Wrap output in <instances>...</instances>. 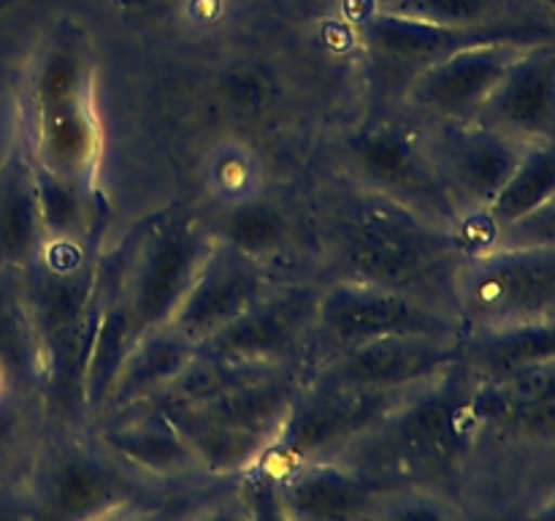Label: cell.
Here are the masks:
<instances>
[{
  "instance_id": "1",
  "label": "cell",
  "mask_w": 555,
  "mask_h": 521,
  "mask_svg": "<svg viewBox=\"0 0 555 521\" xmlns=\"http://www.w3.org/2000/svg\"><path fill=\"white\" fill-rule=\"evenodd\" d=\"M325 247L334 282L390 288L455 315L453 280L464 255L453 228L412 206L363 185L341 190L325 209Z\"/></svg>"
},
{
  "instance_id": "2",
  "label": "cell",
  "mask_w": 555,
  "mask_h": 521,
  "mask_svg": "<svg viewBox=\"0 0 555 521\" xmlns=\"http://www.w3.org/2000/svg\"><path fill=\"white\" fill-rule=\"evenodd\" d=\"M103 239H47L20 271L41 351V418L49 432L87 429L85 367Z\"/></svg>"
},
{
  "instance_id": "3",
  "label": "cell",
  "mask_w": 555,
  "mask_h": 521,
  "mask_svg": "<svg viewBox=\"0 0 555 521\" xmlns=\"http://www.w3.org/2000/svg\"><path fill=\"white\" fill-rule=\"evenodd\" d=\"M22 144L36 166L98 190L103 125L95 96V52L70 16L54 22L22 76Z\"/></svg>"
},
{
  "instance_id": "4",
  "label": "cell",
  "mask_w": 555,
  "mask_h": 521,
  "mask_svg": "<svg viewBox=\"0 0 555 521\" xmlns=\"http://www.w3.org/2000/svg\"><path fill=\"white\" fill-rule=\"evenodd\" d=\"M477 378L464 361L450 364L417 385L372 432L358 437L345 459L396 486H423L450 494L477 443L472 394Z\"/></svg>"
},
{
  "instance_id": "5",
  "label": "cell",
  "mask_w": 555,
  "mask_h": 521,
  "mask_svg": "<svg viewBox=\"0 0 555 521\" xmlns=\"http://www.w3.org/2000/svg\"><path fill=\"white\" fill-rule=\"evenodd\" d=\"M20 488L27 521H101L141 499L171 492L119 465L85 429H43Z\"/></svg>"
},
{
  "instance_id": "6",
  "label": "cell",
  "mask_w": 555,
  "mask_h": 521,
  "mask_svg": "<svg viewBox=\"0 0 555 521\" xmlns=\"http://www.w3.org/2000/svg\"><path fill=\"white\" fill-rule=\"evenodd\" d=\"M211 244L215 237L193 215L168 206L141 217L128 237L112 247L133 345L150 331L171 323Z\"/></svg>"
},
{
  "instance_id": "7",
  "label": "cell",
  "mask_w": 555,
  "mask_h": 521,
  "mask_svg": "<svg viewBox=\"0 0 555 521\" xmlns=\"http://www.w3.org/2000/svg\"><path fill=\"white\" fill-rule=\"evenodd\" d=\"M466 331H496L555 315V247H493L464 255L453 280Z\"/></svg>"
},
{
  "instance_id": "8",
  "label": "cell",
  "mask_w": 555,
  "mask_h": 521,
  "mask_svg": "<svg viewBox=\"0 0 555 521\" xmlns=\"http://www.w3.org/2000/svg\"><path fill=\"white\" fill-rule=\"evenodd\" d=\"M358 38L372 79L379 90L401 92L421 71L439 60L477 43L518 41L540 43L555 38V27L542 20L496 22V25H437V22L406 20V16L379 14V11H352Z\"/></svg>"
},
{
  "instance_id": "9",
  "label": "cell",
  "mask_w": 555,
  "mask_h": 521,
  "mask_svg": "<svg viewBox=\"0 0 555 521\" xmlns=\"http://www.w3.org/2000/svg\"><path fill=\"white\" fill-rule=\"evenodd\" d=\"M412 391L415 389L361 391L304 380L280 432L255 467L280 478L309 461L336 459L358 437L372 432Z\"/></svg>"
},
{
  "instance_id": "10",
  "label": "cell",
  "mask_w": 555,
  "mask_h": 521,
  "mask_svg": "<svg viewBox=\"0 0 555 521\" xmlns=\"http://www.w3.org/2000/svg\"><path fill=\"white\" fill-rule=\"evenodd\" d=\"M385 336H448L461 340L464 326L453 313L410 293L366 282H328L320 291L309 361L352 351Z\"/></svg>"
},
{
  "instance_id": "11",
  "label": "cell",
  "mask_w": 555,
  "mask_h": 521,
  "mask_svg": "<svg viewBox=\"0 0 555 521\" xmlns=\"http://www.w3.org/2000/svg\"><path fill=\"white\" fill-rule=\"evenodd\" d=\"M345 155L358 174V185L412 206L428 220L455 228L459 201L453 185L444 177L431 141H423L415 128L379 119L347 136Z\"/></svg>"
},
{
  "instance_id": "12",
  "label": "cell",
  "mask_w": 555,
  "mask_h": 521,
  "mask_svg": "<svg viewBox=\"0 0 555 521\" xmlns=\"http://www.w3.org/2000/svg\"><path fill=\"white\" fill-rule=\"evenodd\" d=\"M320 288H266L263 296L236 320L206 340L198 351L238 364L301 369L312 351Z\"/></svg>"
},
{
  "instance_id": "13",
  "label": "cell",
  "mask_w": 555,
  "mask_h": 521,
  "mask_svg": "<svg viewBox=\"0 0 555 521\" xmlns=\"http://www.w3.org/2000/svg\"><path fill=\"white\" fill-rule=\"evenodd\" d=\"M461 340L385 336L312 364V369L304 372V380L361 391L417 389L450 364L461 361Z\"/></svg>"
},
{
  "instance_id": "14",
  "label": "cell",
  "mask_w": 555,
  "mask_h": 521,
  "mask_svg": "<svg viewBox=\"0 0 555 521\" xmlns=\"http://www.w3.org/2000/svg\"><path fill=\"white\" fill-rule=\"evenodd\" d=\"M85 432L119 465L157 486L177 488L211 481L171 418L150 402L92 418Z\"/></svg>"
},
{
  "instance_id": "15",
  "label": "cell",
  "mask_w": 555,
  "mask_h": 521,
  "mask_svg": "<svg viewBox=\"0 0 555 521\" xmlns=\"http://www.w3.org/2000/svg\"><path fill=\"white\" fill-rule=\"evenodd\" d=\"M529 43H477L421 71L404 90V103L439 117V123H475L502 76Z\"/></svg>"
},
{
  "instance_id": "16",
  "label": "cell",
  "mask_w": 555,
  "mask_h": 521,
  "mask_svg": "<svg viewBox=\"0 0 555 521\" xmlns=\"http://www.w3.org/2000/svg\"><path fill=\"white\" fill-rule=\"evenodd\" d=\"M266 288L269 280H266L263 260L215 237L198 277L168 326L201 347L231 320H236L244 309L253 307Z\"/></svg>"
},
{
  "instance_id": "17",
  "label": "cell",
  "mask_w": 555,
  "mask_h": 521,
  "mask_svg": "<svg viewBox=\"0 0 555 521\" xmlns=\"http://www.w3.org/2000/svg\"><path fill=\"white\" fill-rule=\"evenodd\" d=\"M475 125L520 144H555V38L529 43L515 58Z\"/></svg>"
},
{
  "instance_id": "18",
  "label": "cell",
  "mask_w": 555,
  "mask_h": 521,
  "mask_svg": "<svg viewBox=\"0 0 555 521\" xmlns=\"http://www.w3.org/2000/svg\"><path fill=\"white\" fill-rule=\"evenodd\" d=\"M291 521H369L396 483L345 459H320L274 478Z\"/></svg>"
},
{
  "instance_id": "19",
  "label": "cell",
  "mask_w": 555,
  "mask_h": 521,
  "mask_svg": "<svg viewBox=\"0 0 555 521\" xmlns=\"http://www.w3.org/2000/svg\"><path fill=\"white\" fill-rule=\"evenodd\" d=\"M472 418L477 437L496 434L515 443L555 440V364L520 369L475 383Z\"/></svg>"
},
{
  "instance_id": "20",
  "label": "cell",
  "mask_w": 555,
  "mask_h": 521,
  "mask_svg": "<svg viewBox=\"0 0 555 521\" xmlns=\"http://www.w3.org/2000/svg\"><path fill=\"white\" fill-rule=\"evenodd\" d=\"M431 150L455 193L486 209L507 185L526 144L475 123H439Z\"/></svg>"
},
{
  "instance_id": "21",
  "label": "cell",
  "mask_w": 555,
  "mask_h": 521,
  "mask_svg": "<svg viewBox=\"0 0 555 521\" xmlns=\"http://www.w3.org/2000/svg\"><path fill=\"white\" fill-rule=\"evenodd\" d=\"M195 353H198V345L184 340L171 326H163V329L144 334L119 364L117 378H114L98 416L150 402L188 367Z\"/></svg>"
},
{
  "instance_id": "22",
  "label": "cell",
  "mask_w": 555,
  "mask_h": 521,
  "mask_svg": "<svg viewBox=\"0 0 555 521\" xmlns=\"http://www.w3.org/2000/svg\"><path fill=\"white\" fill-rule=\"evenodd\" d=\"M43 242L33 163L25 144L16 141L0 166V266L22 271L41 253Z\"/></svg>"
},
{
  "instance_id": "23",
  "label": "cell",
  "mask_w": 555,
  "mask_h": 521,
  "mask_svg": "<svg viewBox=\"0 0 555 521\" xmlns=\"http://www.w3.org/2000/svg\"><path fill=\"white\" fill-rule=\"evenodd\" d=\"M461 361L480 380L555 364V315L509 329L466 331Z\"/></svg>"
},
{
  "instance_id": "24",
  "label": "cell",
  "mask_w": 555,
  "mask_h": 521,
  "mask_svg": "<svg viewBox=\"0 0 555 521\" xmlns=\"http://www.w3.org/2000/svg\"><path fill=\"white\" fill-rule=\"evenodd\" d=\"M0 380L11 394L41 396V351L20 269L0 266ZM41 405V402H38Z\"/></svg>"
},
{
  "instance_id": "25",
  "label": "cell",
  "mask_w": 555,
  "mask_h": 521,
  "mask_svg": "<svg viewBox=\"0 0 555 521\" xmlns=\"http://www.w3.org/2000/svg\"><path fill=\"white\" fill-rule=\"evenodd\" d=\"M33 177H36L43 239H103L112 209L101 188L87 190L36 163H33Z\"/></svg>"
},
{
  "instance_id": "26",
  "label": "cell",
  "mask_w": 555,
  "mask_h": 521,
  "mask_svg": "<svg viewBox=\"0 0 555 521\" xmlns=\"http://www.w3.org/2000/svg\"><path fill=\"white\" fill-rule=\"evenodd\" d=\"M555 195V144H526L513 177L507 179L496 199L480 209L482 220L499 233L507 226L518 223L520 217L540 209L545 201Z\"/></svg>"
},
{
  "instance_id": "27",
  "label": "cell",
  "mask_w": 555,
  "mask_h": 521,
  "mask_svg": "<svg viewBox=\"0 0 555 521\" xmlns=\"http://www.w3.org/2000/svg\"><path fill=\"white\" fill-rule=\"evenodd\" d=\"M437 25H496V22L537 20L520 14L518 0H363V9Z\"/></svg>"
},
{
  "instance_id": "28",
  "label": "cell",
  "mask_w": 555,
  "mask_h": 521,
  "mask_svg": "<svg viewBox=\"0 0 555 521\" xmlns=\"http://www.w3.org/2000/svg\"><path fill=\"white\" fill-rule=\"evenodd\" d=\"M41 432L38 399L22 394L0 396V486L22 481Z\"/></svg>"
},
{
  "instance_id": "29",
  "label": "cell",
  "mask_w": 555,
  "mask_h": 521,
  "mask_svg": "<svg viewBox=\"0 0 555 521\" xmlns=\"http://www.w3.org/2000/svg\"><path fill=\"white\" fill-rule=\"evenodd\" d=\"M236 483L238 478H211V481L190 483V486L171 488V492H163L157 497L128 505V508L117 510L101 521H198V516L215 499L231 492Z\"/></svg>"
},
{
  "instance_id": "30",
  "label": "cell",
  "mask_w": 555,
  "mask_h": 521,
  "mask_svg": "<svg viewBox=\"0 0 555 521\" xmlns=\"http://www.w3.org/2000/svg\"><path fill=\"white\" fill-rule=\"evenodd\" d=\"M220 239L236 244L253 258L263 260L285 239V220L271 204L258 199H244L228 206L220 220Z\"/></svg>"
},
{
  "instance_id": "31",
  "label": "cell",
  "mask_w": 555,
  "mask_h": 521,
  "mask_svg": "<svg viewBox=\"0 0 555 521\" xmlns=\"http://www.w3.org/2000/svg\"><path fill=\"white\" fill-rule=\"evenodd\" d=\"M369 521H469L450 494L423 486H399L377 505Z\"/></svg>"
},
{
  "instance_id": "32",
  "label": "cell",
  "mask_w": 555,
  "mask_h": 521,
  "mask_svg": "<svg viewBox=\"0 0 555 521\" xmlns=\"http://www.w3.org/2000/svg\"><path fill=\"white\" fill-rule=\"evenodd\" d=\"M238 494L247 505V521H291L280 492H276L274 475H269L260 467H253L247 475H242Z\"/></svg>"
},
{
  "instance_id": "33",
  "label": "cell",
  "mask_w": 555,
  "mask_h": 521,
  "mask_svg": "<svg viewBox=\"0 0 555 521\" xmlns=\"http://www.w3.org/2000/svg\"><path fill=\"white\" fill-rule=\"evenodd\" d=\"M529 244H551V247H555V195L551 201H545L540 209L504 228L499 233L496 247H529Z\"/></svg>"
},
{
  "instance_id": "34",
  "label": "cell",
  "mask_w": 555,
  "mask_h": 521,
  "mask_svg": "<svg viewBox=\"0 0 555 521\" xmlns=\"http://www.w3.org/2000/svg\"><path fill=\"white\" fill-rule=\"evenodd\" d=\"M238 481H242V478H238ZM198 521H247V505H244L242 494H238V483L231 492L222 494L220 499H215V503L198 516Z\"/></svg>"
},
{
  "instance_id": "35",
  "label": "cell",
  "mask_w": 555,
  "mask_h": 521,
  "mask_svg": "<svg viewBox=\"0 0 555 521\" xmlns=\"http://www.w3.org/2000/svg\"><path fill=\"white\" fill-rule=\"evenodd\" d=\"M513 521H555V497L547 499V503L540 505V508L518 516V519H513Z\"/></svg>"
},
{
  "instance_id": "36",
  "label": "cell",
  "mask_w": 555,
  "mask_h": 521,
  "mask_svg": "<svg viewBox=\"0 0 555 521\" xmlns=\"http://www.w3.org/2000/svg\"><path fill=\"white\" fill-rule=\"evenodd\" d=\"M537 3H540V5H545V9L555 11V0H537Z\"/></svg>"
},
{
  "instance_id": "37",
  "label": "cell",
  "mask_w": 555,
  "mask_h": 521,
  "mask_svg": "<svg viewBox=\"0 0 555 521\" xmlns=\"http://www.w3.org/2000/svg\"><path fill=\"white\" fill-rule=\"evenodd\" d=\"M11 3H16V0H0V11H5V9H9Z\"/></svg>"
},
{
  "instance_id": "38",
  "label": "cell",
  "mask_w": 555,
  "mask_h": 521,
  "mask_svg": "<svg viewBox=\"0 0 555 521\" xmlns=\"http://www.w3.org/2000/svg\"><path fill=\"white\" fill-rule=\"evenodd\" d=\"M117 3H125V5H128V3H135V0H117Z\"/></svg>"
}]
</instances>
